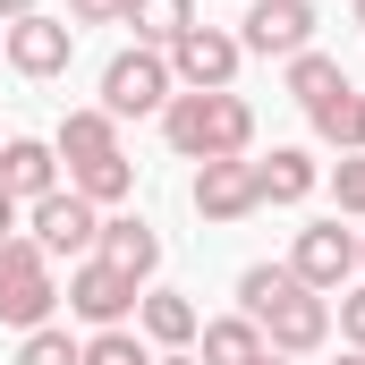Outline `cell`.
I'll list each match as a JSON object with an SVG mask.
<instances>
[{"label":"cell","instance_id":"1","mask_svg":"<svg viewBox=\"0 0 365 365\" xmlns=\"http://www.w3.org/2000/svg\"><path fill=\"white\" fill-rule=\"evenodd\" d=\"M238 314L264 331V349H280V357H314L331 340V297H314L289 264H247L238 272Z\"/></svg>","mask_w":365,"mask_h":365},{"label":"cell","instance_id":"2","mask_svg":"<svg viewBox=\"0 0 365 365\" xmlns=\"http://www.w3.org/2000/svg\"><path fill=\"white\" fill-rule=\"evenodd\" d=\"M162 136H170L179 162H238L255 145V102L247 93H170Z\"/></svg>","mask_w":365,"mask_h":365},{"label":"cell","instance_id":"3","mask_svg":"<svg viewBox=\"0 0 365 365\" xmlns=\"http://www.w3.org/2000/svg\"><path fill=\"white\" fill-rule=\"evenodd\" d=\"M60 306V280H51V255L34 238H0V323L9 331H43Z\"/></svg>","mask_w":365,"mask_h":365},{"label":"cell","instance_id":"4","mask_svg":"<svg viewBox=\"0 0 365 365\" xmlns=\"http://www.w3.org/2000/svg\"><path fill=\"white\" fill-rule=\"evenodd\" d=\"M26 238L43 247V255H68V264H86L93 238H102V212H93L77 187H51V195H34L26 204Z\"/></svg>","mask_w":365,"mask_h":365},{"label":"cell","instance_id":"5","mask_svg":"<svg viewBox=\"0 0 365 365\" xmlns=\"http://www.w3.org/2000/svg\"><path fill=\"white\" fill-rule=\"evenodd\" d=\"M170 86H179V77H170V51H145V43H136V51H119V60L102 68V110H110V119H145V110L170 102Z\"/></svg>","mask_w":365,"mask_h":365},{"label":"cell","instance_id":"6","mask_svg":"<svg viewBox=\"0 0 365 365\" xmlns=\"http://www.w3.org/2000/svg\"><path fill=\"white\" fill-rule=\"evenodd\" d=\"M60 297H68V314H77V323L119 331V323L136 314V297H145V289H136L128 272H110L102 255H86V264H68V289H60Z\"/></svg>","mask_w":365,"mask_h":365},{"label":"cell","instance_id":"7","mask_svg":"<svg viewBox=\"0 0 365 365\" xmlns=\"http://www.w3.org/2000/svg\"><path fill=\"white\" fill-rule=\"evenodd\" d=\"M187 204L212 221V230H230V221H247V212H264V187H255V162L238 153V162H195V179H187Z\"/></svg>","mask_w":365,"mask_h":365},{"label":"cell","instance_id":"8","mask_svg":"<svg viewBox=\"0 0 365 365\" xmlns=\"http://www.w3.org/2000/svg\"><path fill=\"white\" fill-rule=\"evenodd\" d=\"M238 34H221V26H187L179 43H170V77H179L187 93H230V77H238Z\"/></svg>","mask_w":365,"mask_h":365},{"label":"cell","instance_id":"9","mask_svg":"<svg viewBox=\"0 0 365 365\" xmlns=\"http://www.w3.org/2000/svg\"><path fill=\"white\" fill-rule=\"evenodd\" d=\"M0 51H9L17 77H60V68L77 60V26L34 9V17H17V26H0Z\"/></svg>","mask_w":365,"mask_h":365},{"label":"cell","instance_id":"10","mask_svg":"<svg viewBox=\"0 0 365 365\" xmlns=\"http://www.w3.org/2000/svg\"><path fill=\"white\" fill-rule=\"evenodd\" d=\"M289 272L306 280L314 297L349 289V280H357V230H340V221H314V230H297V255H289Z\"/></svg>","mask_w":365,"mask_h":365},{"label":"cell","instance_id":"11","mask_svg":"<svg viewBox=\"0 0 365 365\" xmlns=\"http://www.w3.org/2000/svg\"><path fill=\"white\" fill-rule=\"evenodd\" d=\"M238 51H264V60L314 51V9H306V0H255V9L238 17Z\"/></svg>","mask_w":365,"mask_h":365},{"label":"cell","instance_id":"12","mask_svg":"<svg viewBox=\"0 0 365 365\" xmlns=\"http://www.w3.org/2000/svg\"><path fill=\"white\" fill-rule=\"evenodd\" d=\"M93 255L145 289V280H153V264H162V238H153V221H136V212H110V221H102V238H93Z\"/></svg>","mask_w":365,"mask_h":365},{"label":"cell","instance_id":"13","mask_svg":"<svg viewBox=\"0 0 365 365\" xmlns=\"http://www.w3.org/2000/svg\"><path fill=\"white\" fill-rule=\"evenodd\" d=\"M0 187H9L17 204L51 195V187H60V153H51L43 136H9V145H0Z\"/></svg>","mask_w":365,"mask_h":365},{"label":"cell","instance_id":"14","mask_svg":"<svg viewBox=\"0 0 365 365\" xmlns=\"http://www.w3.org/2000/svg\"><path fill=\"white\" fill-rule=\"evenodd\" d=\"M51 153H60L68 170H77V162H102V153H119V119H110L102 102H93V110H68L60 136H51Z\"/></svg>","mask_w":365,"mask_h":365},{"label":"cell","instance_id":"15","mask_svg":"<svg viewBox=\"0 0 365 365\" xmlns=\"http://www.w3.org/2000/svg\"><path fill=\"white\" fill-rule=\"evenodd\" d=\"M306 119H314V136H323V145L365 153V93H357V86H340V93H323V102H306Z\"/></svg>","mask_w":365,"mask_h":365},{"label":"cell","instance_id":"16","mask_svg":"<svg viewBox=\"0 0 365 365\" xmlns=\"http://www.w3.org/2000/svg\"><path fill=\"white\" fill-rule=\"evenodd\" d=\"M314 153H297V145H272V162H255V187H264V204H306L314 195Z\"/></svg>","mask_w":365,"mask_h":365},{"label":"cell","instance_id":"17","mask_svg":"<svg viewBox=\"0 0 365 365\" xmlns=\"http://www.w3.org/2000/svg\"><path fill=\"white\" fill-rule=\"evenodd\" d=\"M136 314H145V340H162V349H195V306H187L179 289H153V297H136Z\"/></svg>","mask_w":365,"mask_h":365},{"label":"cell","instance_id":"18","mask_svg":"<svg viewBox=\"0 0 365 365\" xmlns=\"http://www.w3.org/2000/svg\"><path fill=\"white\" fill-rule=\"evenodd\" d=\"M68 187L86 195L93 212H102V204H128V195H136V162H128V153H102V162H77V170H68Z\"/></svg>","mask_w":365,"mask_h":365},{"label":"cell","instance_id":"19","mask_svg":"<svg viewBox=\"0 0 365 365\" xmlns=\"http://www.w3.org/2000/svg\"><path fill=\"white\" fill-rule=\"evenodd\" d=\"M195 340H204V349H195L204 365H255L264 357V331H255L247 314H221V323H204Z\"/></svg>","mask_w":365,"mask_h":365},{"label":"cell","instance_id":"20","mask_svg":"<svg viewBox=\"0 0 365 365\" xmlns=\"http://www.w3.org/2000/svg\"><path fill=\"white\" fill-rule=\"evenodd\" d=\"M128 26H136V43H145V51H170L187 26H195V0H136V9H128Z\"/></svg>","mask_w":365,"mask_h":365},{"label":"cell","instance_id":"21","mask_svg":"<svg viewBox=\"0 0 365 365\" xmlns=\"http://www.w3.org/2000/svg\"><path fill=\"white\" fill-rule=\"evenodd\" d=\"M340 86H349V77H340L331 51H297V60H289V93H297V102H323V93H340Z\"/></svg>","mask_w":365,"mask_h":365},{"label":"cell","instance_id":"22","mask_svg":"<svg viewBox=\"0 0 365 365\" xmlns=\"http://www.w3.org/2000/svg\"><path fill=\"white\" fill-rule=\"evenodd\" d=\"M86 357V340H68L60 323H43V331H26V349H17V365H77Z\"/></svg>","mask_w":365,"mask_h":365},{"label":"cell","instance_id":"23","mask_svg":"<svg viewBox=\"0 0 365 365\" xmlns=\"http://www.w3.org/2000/svg\"><path fill=\"white\" fill-rule=\"evenodd\" d=\"M77 365H153V357H145V340H136V331L119 323V331H93Z\"/></svg>","mask_w":365,"mask_h":365},{"label":"cell","instance_id":"24","mask_svg":"<svg viewBox=\"0 0 365 365\" xmlns=\"http://www.w3.org/2000/svg\"><path fill=\"white\" fill-rule=\"evenodd\" d=\"M331 195H340V212H357V221H365V153H340V170H331Z\"/></svg>","mask_w":365,"mask_h":365},{"label":"cell","instance_id":"25","mask_svg":"<svg viewBox=\"0 0 365 365\" xmlns=\"http://www.w3.org/2000/svg\"><path fill=\"white\" fill-rule=\"evenodd\" d=\"M136 0H68V26H128Z\"/></svg>","mask_w":365,"mask_h":365},{"label":"cell","instance_id":"26","mask_svg":"<svg viewBox=\"0 0 365 365\" xmlns=\"http://www.w3.org/2000/svg\"><path fill=\"white\" fill-rule=\"evenodd\" d=\"M340 340L365 349V289H340Z\"/></svg>","mask_w":365,"mask_h":365},{"label":"cell","instance_id":"27","mask_svg":"<svg viewBox=\"0 0 365 365\" xmlns=\"http://www.w3.org/2000/svg\"><path fill=\"white\" fill-rule=\"evenodd\" d=\"M0 238H17V195L0 187Z\"/></svg>","mask_w":365,"mask_h":365},{"label":"cell","instance_id":"28","mask_svg":"<svg viewBox=\"0 0 365 365\" xmlns=\"http://www.w3.org/2000/svg\"><path fill=\"white\" fill-rule=\"evenodd\" d=\"M0 17H9V26H17V17H34V0H0Z\"/></svg>","mask_w":365,"mask_h":365},{"label":"cell","instance_id":"29","mask_svg":"<svg viewBox=\"0 0 365 365\" xmlns=\"http://www.w3.org/2000/svg\"><path fill=\"white\" fill-rule=\"evenodd\" d=\"M153 365H204V357H187V349H170V357H153Z\"/></svg>","mask_w":365,"mask_h":365},{"label":"cell","instance_id":"30","mask_svg":"<svg viewBox=\"0 0 365 365\" xmlns=\"http://www.w3.org/2000/svg\"><path fill=\"white\" fill-rule=\"evenodd\" d=\"M255 365H289V357H280V349H264V357H255Z\"/></svg>","mask_w":365,"mask_h":365},{"label":"cell","instance_id":"31","mask_svg":"<svg viewBox=\"0 0 365 365\" xmlns=\"http://www.w3.org/2000/svg\"><path fill=\"white\" fill-rule=\"evenodd\" d=\"M340 365H365V349H349V357H340Z\"/></svg>","mask_w":365,"mask_h":365},{"label":"cell","instance_id":"32","mask_svg":"<svg viewBox=\"0 0 365 365\" xmlns=\"http://www.w3.org/2000/svg\"><path fill=\"white\" fill-rule=\"evenodd\" d=\"M357 272H365V238H357Z\"/></svg>","mask_w":365,"mask_h":365},{"label":"cell","instance_id":"33","mask_svg":"<svg viewBox=\"0 0 365 365\" xmlns=\"http://www.w3.org/2000/svg\"><path fill=\"white\" fill-rule=\"evenodd\" d=\"M357 26H365V0H357Z\"/></svg>","mask_w":365,"mask_h":365}]
</instances>
